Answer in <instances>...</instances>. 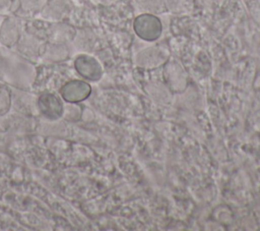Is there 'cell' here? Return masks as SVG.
<instances>
[]
</instances>
